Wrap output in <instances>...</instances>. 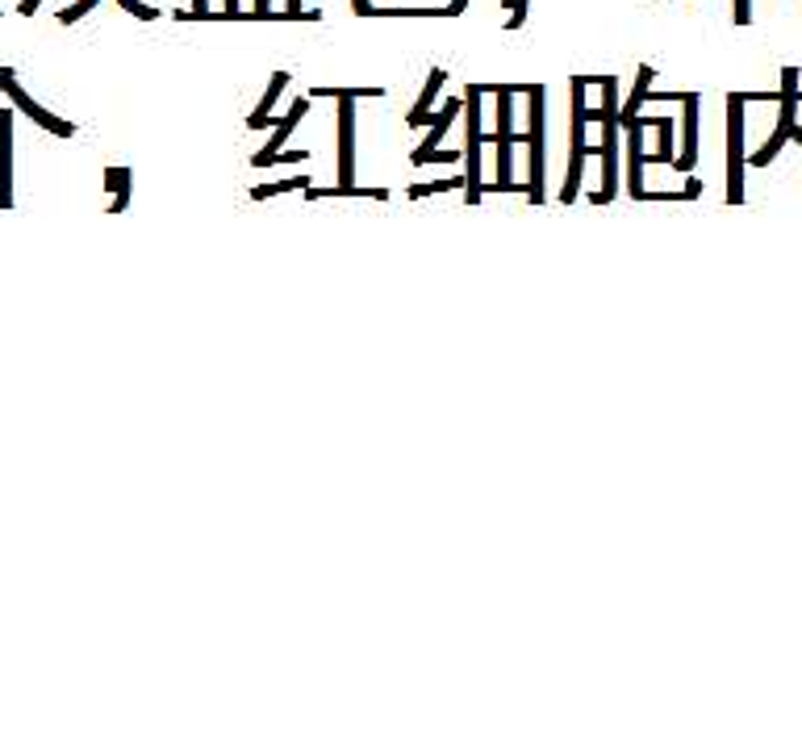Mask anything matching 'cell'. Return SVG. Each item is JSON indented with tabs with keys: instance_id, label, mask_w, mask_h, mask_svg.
I'll return each instance as SVG.
<instances>
[{
	"instance_id": "6da1fadb",
	"label": "cell",
	"mask_w": 802,
	"mask_h": 752,
	"mask_svg": "<svg viewBox=\"0 0 802 752\" xmlns=\"http://www.w3.org/2000/svg\"><path fill=\"white\" fill-rule=\"evenodd\" d=\"M527 201L531 205H544L548 193H544V172H548V151H544V134H548V113H544V101H548V88L544 84H531L527 88Z\"/></svg>"
},
{
	"instance_id": "7a4b0ae2",
	"label": "cell",
	"mask_w": 802,
	"mask_h": 752,
	"mask_svg": "<svg viewBox=\"0 0 802 752\" xmlns=\"http://www.w3.org/2000/svg\"><path fill=\"white\" fill-rule=\"evenodd\" d=\"M573 151H569V176H564V188H560V201L573 205L581 197V172H585V159L598 155V147H585V88L589 80L585 76H573Z\"/></svg>"
},
{
	"instance_id": "3957f363",
	"label": "cell",
	"mask_w": 802,
	"mask_h": 752,
	"mask_svg": "<svg viewBox=\"0 0 802 752\" xmlns=\"http://www.w3.org/2000/svg\"><path fill=\"white\" fill-rule=\"evenodd\" d=\"M481 84H468L464 92V130H468V143H464V163H468V184H464V201L468 205H481L485 197V184H481Z\"/></svg>"
},
{
	"instance_id": "277c9868",
	"label": "cell",
	"mask_w": 802,
	"mask_h": 752,
	"mask_svg": "<svg viewBox=\"0 0 802 752\" xmlns=\"http://www.w3.org/2000/svg\"><path fill=\"white\" fill-rule=\"evenodd\" d=\"M744 92H731L727 97V201L731 205H744V168H748V155H744Z\"/></svg>"
},
{
	"instance_id": "5b68a950",
	"label": "cell",
	"mask_w": 802,
	"mask_h": 752,
	"mask_svg": "<svg viewBox=\"0 0 802 752\" xmlns=\"http://www.w3.org/2000/svg\"><path fill=\"white\" fill-rule=\"evenodd\" d=\"M619 117H606L602 122V147H598V155H602V188L598 193H589V201L594 205H610L619 197Z\"/></svg>"
},
{
	"instance_id": "8992f818",
	"label": "cell",
	"mask_w": 802,
	"mask_h": 752,
	"mask_svg": "<svg viewBox=\"0 0 802 752\" xmlns=\"http://www.w3.org/2000/svg\"><path fill=\"white\" fill-rule=\"evenodd\" d=\"M698 105H702V97L698 92H681V155L669 163L673 172H681V176H690L694 172V163H698Z\"/></svg>"
},
{
	"instance_id": "52a82bcc",
	"label": "cell",
	"mask_w": 802,
	"mask_h": 752,
	"mask_svg": "<svg viewBox=\"0 0 802 752\" xmlns=\"http://www.w3.org/2000/svg\"><path fill=\"white\" fill-rule=\"evenodd\" d=\"M5 97H9V101H13L17 109H21V113H26V117H30V122H34V126H42V130H51V134H59V138H72V134H76V126H72V122H67V117H55L51 109H42V105H38V101L30 97V92H26V88H21V84H17V76H13L9 84H5Z\"/></svg>"
},
{
	"instance_id": "ba28073f",
	"label": "cell",
	"mask_w": 802,
	"mask_h": 752,
	"mask_svg": "<svg viewBox=\"0 0 802 752\" xmlns=\"http://www.w3.org/2000/svg\"><path fill=\"white\" fill-rule=\"evenodd\" d=\"M339 184H356V109L339 97Z\"/></svg>"
},
{
	"instance_id": "9c48e42d",
	"label": "cell",
	"mask_w": 802,
	"mask_h": 752,
	"mask_svg": "<svg viewBox=\"0 0 802 752\" xmlns=\"http://www.w3.org/2000/svg\"><path fill=\"white\" fill-rule=\"evenodd\" d=\"M305 109H310V101H305V97L289 105V113H285V117H280V122H276V134L268 138V147L251 155V168H272V163H276V155H280V147H285V138H289V134L297 130V122L305 117Z\"/></svg>"
},
{
	"instance_id": "30bf717a",
	"label": "cell",
	"mask_w": 802,
	"mask_h": 752,
	"mask_svg": "<svg viewBox=\"0 0 802 752\" xmlns=\"http://www.w3.org/2000/svg\"><path fill=\"white\" fill-rule=\"evenodd\" d=\"M644 130L640 122L627 126V193L640 201L644 197V168H648V151H644Z\"/></svg>"
},
{
	"instance_id": "8fae6325",
	"label": "cell",
	"mask_w": 802,
	"mask_h": 752,
	"mask_svg": "<svg viewBox=\"0 0 802 752\" xmlns=\"http://www.w3.org/2000/svg\"><path fill=\"white\" fill-rule=\"evenodd\" d=\"M13 205V113L0 109V209Z\"/></svg>"
},
{
	"instance_id": "7c38bea8",
	"label": "cell",
	"mask_w": 802,
	"mask_h": 752,
	"mask_svg": "<svg viewBox=\"0 0 802 752\" xmlns=\"http://www.w3.org/2000/svg\"><path fill=\"white\" fill-rule=\"evenodd\" d=\"M443 80H447V72H443V67H431L427 84H422V97H418V101H414V109L406 113V126H410V130H422V126L431 130V105H435V97H439Z\"/></svg>"
},
{
	"instance_id": "4fadbf2b",
	"label": "cell",
	"mask_w": 802,
	"mask_h": 752,
	"mask_svg": "<svg viewBox=\"0 0 802 752\" xmlns=\"http://www.w3.org/2000/svg\"><path fill=\"white\" fill-rule=\"evenodd\" d=\"M468 9V0H447V5H418V9H410V5H381V9H372L368 17H460Z\"/></svg>"
},
{
	"instance_id": "5bb4252c",
	"label": "cell",
	"mask_w": 802,
	"mask_h": 752,
	"mask_svg": "<svg viewBox=\"0 0 802 752\" xmlns=\"http://www.w3.org/2000/svg\"><path fill=\"white\" fill-rule=\"evenodd\" d=\"M289 84H293V76H289V72H272V80H268V92H264V97H259L255 113L247 117V126H251V130H264V126L272 122V109H276L280 92H285Z\"/></svg>"
},
{
	"instance_id": "9a60e30c",
	"label": "cell",
	"mask_w": 802,
	"mask_h": 752,
	"mask_svg": "<svg viewBox=\"0 0 802 752\" xmlns=\"http://www.w3.org/2000/svg\"><path fill=\"white\" fill-rule=\"evenodd\" d=\"M652 80H656V67H652V63H644V67H640V72H635V88H631V97H627V105L619 109V122H623V126H631V122H635V117H640V105L648 101V84H652Z\"/></svg>"
},
{
	"instance_id": "2e32d148",
	"label": "cell",
	"mask_w": 802,
	"mask_h": 752,
	"mask_svg": "<svg viewBox=\"0 0 802 752\" xmlns=\"http://www.w3.org/2000/svg\"><path fill=\"white\" fill-rule=\"evenodd\" d=\"M640 126H656V134H660V143H656V151L648 155L652 163H660V168H669V163L677 159V147H673V122L669 117H635Z\"/></svg>"
},
{
	"instance_id": "e0dca14e",
	"label": "cell",
	"mask_w": 802,
	"mask_h": 752,
	"mask_svg": "<svg viewBox=\"0 0 802 752\" xmlns=\"http://www.w3.org/2000/svg\"><path fill=\"white\" fill-rule=\"evenodd\" d=\"M105 188L113 193L109 214H126V205H130V168H105Z\"/></svg>"
},
{
	"instance_id": "ac0fdd59",
	"label": "cell",
	"mask_w": 802,
	"mask_h": 752,
	"mask_svg": "<svg viewBox=\"0 0 802 752\" xmlns=\"http://www.w3.org/2000/svg\"><path fill=\"white\" fill-rule=\"evenodd\" d=\"M314 180L310 176H289V180H276V184H255L251 188V201H268V197H280V193H305Z\"/></svg>"
},
{
	"instance_id": "d6986e66",
	"label": "cell",
	"mask_w": 802,
	"mask_h": 752,
	"mask_svg": "<svg viewBox=\"0 0 802 752\" xmlns=\"http://www.w3.org/2000/svg\"><path fill=\"white\" fill-rule=\"evenodd\" d=\"M310 97L318 101V97H351V101H356V97H385V88L381 84H351V88H326V84H314L310 88Z\"/></svg>"
},
{
	"instance_id": "ffe728a7",
	"label": "cell",
	"mask_w": 802,
	"mask_h": 752,
	"mask_svg": "<svg viewBox=\"0 0 802 752\" xmlns=\"http://www.w3.org/2000/svg\"><path fill=\"white\" fill-rule=\"evenodd\" d=\"M468 176H452V180H431V184H410L406 197L418 201V197H435V193H452V188H464Z\"/></svg>"
},
{
	"instance_id": "44dd1931",
	"label": "cell",
	"mask_w": 802,
	"mask_h": 752,
	"mask_svg": "<svg viewBox=\"0 0 802 752\" xmlns=\"http://www.w3.org/2000/svg\"><path fill=\"white\" fill-rule=\"evenodd\" d=\"M101 0H76V5H67V9H59V26H76L80 17H88L92 9H97Z\"/></svg>"
},
{
	"instance_id": "7402d4cb",
	"label": "cell",
	"mask_w": 802,
	"mask_h": 752,
	"mask_svg": "<svg viewBox=\"0 0 802 752\" xmlns=\"http://www.w3.org/2000/svg\"><path fill=\"white\" fill-rule=\"evenodd\" d=\"M117 5H122L126 13H134L138 21H155V17H159V9H155V5H143V0H117Z\"/></svg>"
},
{
	"instance_id": "603a6c76",
	"label": "cell",
	"mask_w": 802,
	"mask_h": 752,
	"mask_svg": "<svg viewBox=\"0 0 802 752\" xmlns=\"http://www.w3.org/2000/svg\"><path fill=\"white\" fill-rule=\"evenodd\" d=\"M681 193H686V201H694V197L702 193V180H698V176L690 172V180H686V188H681Z\"/></svg>"
},
{
	"instance_id": "cb8c5ba5",
	"label": "cell",
	"mask_w": 802,
	"mask_h": 752,
	"mask_svg": "<svg viewBox=\"0 0 802 752\" xmlns=\"http://www.w3.org/2000/svg\"><path fill=\"white\" fill-rule=\"evenodd\" d=\"M38 5H42V0H21V5H17V13H21V17H34V13H38Z\"/></svg>"
},
{
	"instance_id": "d4e9b609",
	"label": "cell",
	"mask_w": 802,
	"mask_h": 752,
	"mask_svg": "<svg viewBox=\"0 0 802 752\" xmlns=\"http://www.w3.org/2000/svg\"><path fill=\"white\" fill-rule=\"evenodd\" d=\"M351 9H356V17H368V13H372L368 0H351Z\"/></svg>"
},
{
	"instance_id": "484cf974",
	"label": "cell",
	"mask_w": 802,
	"mask_h": 752,
	"mask_svg": "<svg viewBox=\"0 0 802 752\" xmlns=\"http://www.w3.org/2000/svg\"><path fill=\"white\" fill-rule=\"evenodd\" d=\"M9 80H13V67H0V92H5Z\"/></svg>"
},
{
	"instance_id": "4316f807",
	"label": "cell",
	"mask_w": 802,
	"mask_h": 752,
	"mask_svg": "<svg viewBox=\"0 0 802 752\" xmlns=\"http://www.w3.org/2000/svg\"><path fill=\"white\" fill-rule=\"evenodd\" d=\"M790 143H798V147H802V126H794V130H790Z\"/></svg>"
}]
</instances>
